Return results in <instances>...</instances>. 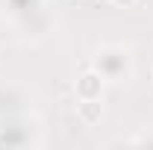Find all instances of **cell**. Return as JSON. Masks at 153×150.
Segmentation results:
<instances>
[{
	"mask_svg": "<svg viewBox=\"0 0 153 150\" xmlns=\"http://www.w3.org/2000/svg\"><path fill=\"white\" fill-rule=\"evenodd\" d=\"M115 9H133V6H138V0H109Z\"/></svg>",
	"mask_w": 153,
	"mask_h": 150,
	"instance_id": "obj_7",
	"label": "cell"
},
{
	"mask_svg": "<svg viewBox=\"0 0 153 150\" xmlns=\"http://www.w3.org/2000/svg\"><path fill=\"white\" fill-rule=\"evenodd\" d=\"M68 3H79V0H68Z\"/></svg>",
	"mask_w": 153,
	"mask_h": 150,
	"instance_id": "obj_9",
	"label": "cell"
},
{
	"mask_svg": "<svg viewBox=\"0 0 153 150\" xmlns=\"http://www.w3.org/2000/svg\"><path fill=\"white\" fill-rule=\"evenodd\" d=\"M27 144H33L27 115L0 118V147H27Z\"/></svg>",
	"mask_w": 153,
	"mask_h": 150,
	"instance_id": "obj_3",
	"label": "cell"
},
{
	"mask_svg": "<svg viewBox=\"0 0 153 150\" xmlns=\"http://www.w3.org/2000/svg\"><path fill=\"white\" fill-rule=\"evenodd\" d=\"M76 118L85 127H94L103 118V100H76Z\"/></svg>",
	"mask_w": 153,
	"mask_h": 150,
	"instance_id": "obj_6",
	"label": "cell"
},
{
	"mask_svg": "<svg viewBox=\"0 0 153 150\" xmlns=\"http://www.w3.org/2000/svg\"><path fill=\"white\" fill-rule=\"evenodd\" d=\"M30 106V94L24 85L12 82V79H0V118L9 115H27Z\"/></svg>",
	"mask_w": 153,
	"mask_h": 150,
	"instance_id": "obj_4",
	"label": "cell"
},
{
	"mask_svg": "<svg viewBox=\"0 0 153 150\" xmlns=\"http://www.w3.org/2000/svg\"><path fill=\"white\" fill-rule=\"evenodd\" d=\"M133 144H147V147H153V132H144V135L133 138Z\"/></svg>",
	"mask_w": 153,
	"mask_h": 150,
	"instance_id": "obj_8",
	"label": "cell"
},
{
	"mask_svg": "<svg viewBox=\"0 0 153 150\" xmlns=\"http://www.w3.org/2000/svg\"><path fill=\"white\" fill-rule=\"evenodd\" d=\"M6 18L30 38H44L50 33V12L47 0H0Z\"/></svg>",
	"mask_w": 153,
	"mask_h": 150,
	"instance_id": "obj_1",
	"label": "cell"
},
{
	"mask_svg": "<svg viewBox=\"0 0 153 150\" xmlns=\"http://www.w3.org/2000/svg\"><path fill=\"white\" fill-rule=\"evenodd\" d=\"M103 91H106V79H103V74L97 68H85L74 79L76 100H103Z\"/></svg>",
	"mask_w": 153,
	"mask_h": 150,
	"instance_id": "obj_5",
	"label": "cell"
},
{
	"mask_svg": "<svg viewBox=\"0 0 153 150\" xmlns=\"http://www.w3.org/2000/svg\"><path fill=\"white\" fill-rule=\"evenodd\" d=\"M91 68H97L106 82H127L135 71V62H133L130 47H124L118 41H103L94 47Z\"/></svg>",
	"mask_w": 153,
	"mask_h": 150,
	"instance_id": "obj_2",
	"label": "cell"
},
{
	"mask_svg": "<svg viewBox=\"0 0 153 150\" xmlns=\"http://www.w3.org/2000/svg\"><path fill=\"white\" fill-rule=\"evenodd\" d=\"M150 79H153V68H150Z\"/></svg>",
	"mask_w": 153,
	"mask_h": 150,
	"instance_id": "obj_10",
	"label": "cell"
}]
</instances>
